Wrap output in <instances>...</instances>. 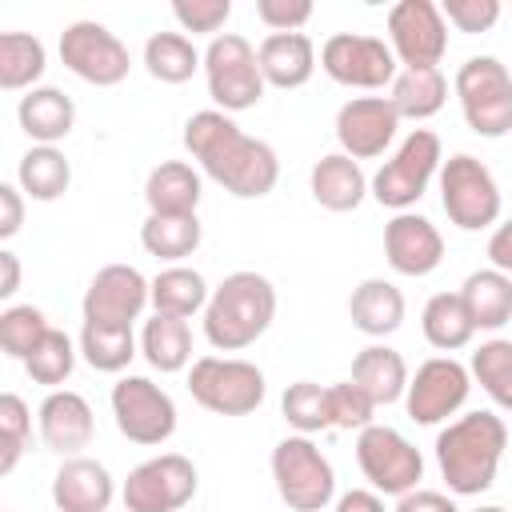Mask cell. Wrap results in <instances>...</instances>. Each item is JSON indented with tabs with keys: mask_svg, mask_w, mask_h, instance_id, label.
Instances as JSON below:
<instances>
[{
	"mask_svg": "<svg viewBox=\"0 0 512 512\" xmlns=\"http://www.w3.org/2000/svg\"><path fill=\"white\" fill-rule=\"evenodd\" d=\"M148 304H152V280H144L140 268H132V264H104L92 276V284L84 288L80 312H84L88 324L132 328Z\"/></svg>",
	"mask_w": 512,
	"mask_h": 512,
	"instance_id": "cell-17",
	"label": "cell"
},
{
	"mask_svg": "<svg viewBox=\"0 0 512 512\" xmlns=\"http://www.w3.org/2000/svg\"><path fill=\"white\" fill-rule=\"evenodd\" d=\"M356 464H360L364 480L372 484V492L396 496V500L404 492L420 488V480H424L420 448L388 424H368L364 432H356Z\"/></svg>",
	"mask_w": 512,
	"mask_h": 512,
	"instance_id": "cell-10",
	"label": "cell"
},
{
	"mask_svg": "<svg viewBox=\"0 0 512 512\" xmlns=\"http://www.w3.org/2000/svg\"><path fill=\"white\" fill-rule=\"evenodd\" d=\"M48 68V52L32 32H0V88L32 92Z\"/></svg>",
	"mask_w": 512,
	"mask_h": 512,
	"instance_id": "cell-34",
	"label": "cell"
},
{
	"mask_svg": "<svg viewBox=\"0 0 512 512\" xmlns=\"http://www.w3.org/2000/svg\"><path fill=\"white\" fill-rule=\"evenodd\" d=\"M60 60L72 76L96 88H116L132 68L128 44L100 20H72L60 32Z\"/></svg>",
	"mask_w": 512,
	"mask_h": 512,
	"instance_id": "cell-11",
	"label": "cell"
},
{
	"mask_svg": "<svg viewBox=\"0 0 512 512\" xmlns=\"http://www.w3.org/2000/svg\"><path fill=\"white\" fill-rule=\"evenodd\" d=\"M440 12L456 32L476 36V32H488L500 20V0H444Z\"/></svg>",
	"mask_w": 512,
	"mask_h": 512,
	"instance_id": "cell-45",
	"label": "cell"
},
{
	"mask_svg": "<svg viewBox=\"0 0 512 512\" xmlns=\"http://www.w3.org/2000/svg\"><path fill=\"white\" fill-rule=\"evenodd\" d=\"M332 512H388L384 508V496L372 492V488H352L344 496H336V508Z\"/></svg>",
	"mask_w": 512,
	"mask_h": 512,
	"instance_id": "cell-50",
	"label": "cell"
},
{
	"mask_svg": "<svg viewBox=\"0 0 512 512\" xmlns=\"http://www.w3.org/2000/svg\"><path fill=\"white\" fill-rule=\"evenodd\" d=\"M400 116L388 96H352L336 112V140L340 152L352 160H376L396 140Z\"/></svg>",
	"mask_w": 512,
	"mask_h": 512,
	"instance_id": "cell-18",
	"label": "cell"
},
{
	"mask_svg": "<svg viewBox=\"0 0 512 512\" xmlns=\"http://www.w3.org/2000/svg\"><path fill=\"white\" fill-rule=\"evenodd\" d=\"M396 64L400 60L392 56V48L380 36L336 32L320 44V68L328 72V80H336L344 88H360V92L392 88V80L400 76Z\"/></svg>",
	"mask_w": 512,
	"mask_h": 512,
	"instance_id": "cell-13",
	"label": "cell"
},
{
	"mask_svg": "<svg viewBox=\"0 0 512 512\" xmlns=\"http://www.w3.org/2000/svg\"><path fill=\"white\" fill-rule=\"evenodd\" d=\"M136 352H140V340H136L132 328L88 324L84 320V328H80V356L88 360V368H96V372H124Z\"/></svg>",
	"mask_w": 512,
	"mask_h": 512,
	"instance_id": "cell-37",
	"label": "cell"
},
{
	"mask_svg": "<svg viewBox=\"0 0 512 512\" xmlns=\"http://www.w3.org/2000/svg\"><path fill=\"white\" fill-rule=\"evenodd\" d=\"M200 216H156L148 212V220L140 224V244L148 256L156 260H168V264H180L184 256H192L200 248Z\"/></svg>",
	"mask_w": 512,
	"mask_h": 512,
	"instance_id": "cell-36",
	"label": "cell"
},
{
	"mask_svg": "<svg viewBox=\"0 0 512 512\" xmlns=\"http://www.w3.org/2000/svg\"><path fill=\"white\" fill-rule=\"evenodd\" d=\"M272 480L280 500L292 512H320L336 496V472L332 460L316 448L312 436H284L272 448Z\"/></svg>",
	"mask_w": 512,
	"mask_h": 512,
	"instance_id": "cell-8",
	"label": "cell"
},
{
	"mask_svg": "<svg viewBox=\"0 0 512 512\" xmlns=\"http://www.w3.org/2000/svg\"><path fill=\"white\" fill-rule=\"evenodd\" d=\"M76 352H80V344H72L68 332L48 328V336H44V340L36 344V352L24 360V372H28L36 384H44L48 392H56V388L72 376V368H76Z\"/></svg>",
	"mask_w": 512,
	"mask_h": 512,
	"instance_id": "cell-40",
	"label": "cell"
},
{
	"mask_svg": "<svg viewBox=\"0 0 512 512\" xmlns=\"http://www.w3.org/2000/svg\"><path fill=\"white\" fill-rule=\"evenodd\" d=\"M468 512H508V508H500V504H480V508H468Z\"/></svg>",
	"mask_w": 512,
	"mask_h": 512,
	"instance_id": "cell-52",
	"label": "cell"
},
{
	"mask_svg": "<svg viewBox=\"0 0 512 512\" xmlns=\"http://www.w3.org/2000/svg\"><path fill=\"white\" fill-rule=\"evenodd\" d=\"M488 264L496 272L512 276V216L492 228V236H488Z\"/></svg>",
	"mask_w": 512,
	"mask_h": 512,
	"instance_id": "cell-49",
	"label": "cell"
},
{
	"mask_svg": "<svg viewBox=\"0 0 512 512\" xmlns=\"http://www.w3.org/2000/svg\"><path fill=\"white\" fill-rule=\"evenodd\" d=\"M144 68L160 84H184L196 76V68H204V56L184 32H152L144 40Z\"/></svg>",
	"mask_w": 512,
	"mask_h": 512,
	"instance_id": "cell-35",
	"label": "cell"
},
{
	"mask_svg": "<svg viewBox=\"0 0 512 512\" xmlns=\"http://www.w3.org/2000/svg\"><path fill=\"white\" fill-rule=\"evenodd\" d=\"M420 328H424V340L436 348V352H460L472 344L476 336V324L460 300V292H436L428 296L424 312H420Z\"/></svg>",
	"mask_w": 512,
	"mask_h": 512,
	"instance_id": "cell-30",
	"label": "cell"
},
{
	"mask_svg": "<svg viewBox=\"0 0 512 512\" xmlns=\"http://www.w3.org/2000/svg\"><path fill=\"white\" fill-rule=\"evenodd\" d=\"M440 164H444L440 136L432 128H412L400 140V148L368 180V196L392 212H408L428 192V184L440 176Z\"/></svg>",
	"mask_w": 512,
	"mask_h": 512,
	"instance_id": "cell-4",
	"label": "cell"
},
{
	"mask_svg": "<svg viewBox=\"0 0 512 512\" xmlns=\"http://www.w3.org/2000/svg\"><path fill=\"white\" fill-rule=\"evenodd\" d=\"M384 256L392 272L400 276H432L444 260V236L440 228L420 212H396L384 224Z\"/></svg>",
	"mask_w": 512,
	"mask_h": 512,
	"instance_id": "cell-19",
	"label": "cell"
},
{
	"mask_svg": "<svg viewBox=\"0 0 512 512\" xmlns=\"http://www.w3.org/2000/svg\"><path fill=\"white\" fill-rule=\"evenodd\" d=\"M404 312H408L404 292H400L392 280H384V276L360 280V284L352 288V296H348V316H352V324H356L364 336H372V340L392 336V332L404 324Z\"/></svg>",
	"mask_w": 512,
	"mask_h": 512,
	"instance_id": "cell-24",
	"label": "cell"
},
{
	"mask_svg": "<svg viewBox=\"0 0 512 512\" xmlns=\"http://www.w3.org/2000/svg\"><path fill=\"white\" fill-rule=\"evenodd\" d=\"M112 500L116 480L92 456H68L52 476V504L60 512H108Z\"/></svg>",
	"mask_w": 512,
	"mask_h": 512,
	"instance_id": "cell-21",
	"label": "cell"
},
{
	"mask_svg": "<svg viewBox=\"0 0 512 512\" xmlns=\"http://www.w3.org/2000/svg\"><path fill=\"white\" fill-rule=\"evenodd\" d=\"M172 16L184 32H200V36H220V28L232 16V0H176Z\"/></svg>",
	"mask_w": 512,
	"mask_h": 512,
	"instance_id": "cell-44",
	"label": "cell"
},
{
	"mask_svg": "<svg viewBox=\"0 0 512 512\" xmlns=\"http://www.w3.org/2000/svg\"><path fill=\"white\" fill-rule=\"evenodd\" d=\"M276 320V288L264 272H228L204 308V340L216 352H240L256 344Z\"/></svg>",
	"mask_w": 512,
	"mask_h": 512,
	"instance_id": "cell-3",
	"label": "cell"
},
{
	"mask_svg": "<svg viewBox=\"0 0 512 512\" xmlns=\"http://www.w3.org/2000/svg\"><path fill=\"white\" fill-rule=\"evenodd\" d=\"M408 380H412V372H408L404 356L396 348H388V344H368V348H360L352 356V384L364 388L376 408L404 400Z\"/></svg>",
	"mask_w": 512,
	"mask_h": 512,
	"instance_id": "cell-26",
	"label": "cell"
},
{
	"mask_svg": "<svg viewBox=\"0 0 512 512\" xmlns=\"http://www.w3.org/2000/svg\"><path fill=\"white\" fill-rule=\"evenodd\" d=\"M468 372H472V380L488 392V400H492L496 408L512 412V340H504V336L484 340V344L472 352Z\"/></svg>",
	"mask_w": 512,
	"mask_h": 512,
	"instance_id": "cell-38",
	"label": "cell"
},
{
	"mask_svg": "<svg viewBox=\"0 0 512 512\" xmlns=\"http://www.w3.org/2000/svg\"><path fill=\"white\" fill-rule=\"evenodd\" d=\"M468 392H472V372L452 356H432L408 380V392H404L408 420L440 424V420H448L464 408Z\"/></svg>",
	"mask_w": 512,
	"mask_h": 512,
	"instance_id": "cell-16",
	"label": "cell"
},
{
	"mask_svg": "<svg viewBox=\"0 0 512 512\" xmlns=\"http://www.w3.org/2000/svg\"><path fill=\"white\" fill-rule=\"evenodd\" d=\"M188 392L200 408L216 416H248L264 404L268 380L252 360L240 356H200L188 368Z\"/></svg>",
	"mask_w": 512,
	"mask_h": 512,
	"instance_id": "cell-7",
	"label": "cell"
},
{
	"mask_svg": "<svg viewBox=\"0 0 512 512\" xmlns=\"http://www.w3.org/2000/svg\"><path fill=\"white\" fill-rule=\"evenodd\" d=\"M280 412L284 420L300 432V436H316L324 428H332V408H328V388L316 380H296L284 388L280 396Z\"/></svg>",
	"mask_w": 512,
	"mask_h": 512,
	"instance_id": "cell-39",
	"label": "cell"
},
{
	"mask_svg": "<svg viewBox=\"0 0 512 512\" xmlns=\"http://www.w3.org/2000/svg\"><path fill=\"white\" fill-rule=\"evenodd\" d=\"M200 488V472L180 452H160L136 464L120 488L124 512H180Z\"/></svg>",
	"mask_w": 512,
	"mask_h": 512,
	"instance_id": "cell-12",
	"label": "cell"
},
{
	"mask_svg": "<svg viewBox=\"0 0 512 512\" xmlns=\"http://www.w3.org/2000/svg\"><path fill=\"white\" fill-rule=\"evenodd\" d=\"M308 188H312V200L328 212H356L368 196V176L360 168V160L344 156V152H328L312 164V176H308Z\"/></svg>",
	"mask_w": 512,
	"mask_h": 512,
	"instance_id": "cell-23",
	"label": "cell"
},
{
	"mask_svg": "<svg viewBox=\"0 0 512 512\" xmlns=\"http://www.w3.org/2000/svg\"><path fill=\"white\" fill-rule=\"evenodd\" d=\"M268 88H304L316 72V44L308 32H268L256 48Z\"/></svg>",
	"mask_w": 512,
	"mask_h": 512,
	"instance_id": "cell-22",
	"label": "cell"
},
{
	"mask_svg": "<svg viewBox=\"0 0 512 512\" xmlns=\"http://www.w3.org/2000/svg\"><path fill=\"white\" fill-rule=\"evenodd\" d=\"M24 228V192L20 184H0V240H12Z\"/></svg>",
	"mask_w": 512,
	"mask_h": 512,
	"instance_id": "cell-47",
	"label": "cell"
},
{
	"mask_svg": "<svg viewBox=\"0 0 512 512\" xmlns=\"http://www.w3.org/2000/svg\"><path fill=\"white\" fill-rule=\"evenodd\" d=\"M388 100H392L400 120H428L448 100V76L440 68H404L392 80Z\"/></svg>",
	"mask_w": 512,
	"mask_h": 512,
	"instance_id": "cell-31",
	"label": "cell"
},
{
	"mask_svg": "<svg viewBox=\"0 0 512 512\" xmlns=\"http://www.w3.org/2000/svg\"><path fill=\"white\" fill-rule=\"evenodd\" d=\"M140 356L156 372H184L188 360H192V328H188V320L164 316V312H156L152 320H144Z\"/></svg>",
	"mask_w": 512,
	"mask_h": 512,
	"instance_id": "cell-33",
	"label": "cell"
},
{
	"mask_svg": "<svg viewBox=\"0 0 512 512\" xmlns=\"http://www.w3.org/2000/svg\"><path fill=\"white\" fill-rule=\"evenodd\" d=\"M16 120H20V128L32 144H56L76 128V104H72L68 92H60L52 84H40V88L20 96Z\"/></svg>",
	"mask_w": 512,
	"mask_h": 512,
	"instance_id": "cell-25",
	"label": "cell"
},
{
	"mask_svg": "<svg viewBox=\"0 0 512 512\" xmlns=\"http://www.w3.org/2000/svg\"><path fill=\"white\" fill-rule=\"evenodd\" d=\"M28 436H32V412H28L24 396L4 392L0 396V476H8L20 464Z\"/></svg>",
	"mask_w": 512,
	"mask_h": 512,
	"instance_id": "cell-42",
	"label": "cell"
},
{
	"mask_svg": "<svg viewBox=\"0 0 512 512\" xmlns=\"http://www.w3.org/2000/svg\"><path fill=\"white\" fill-rule=\"evenodd\" d=\"M436 180H440V204L460 232H484V228L500 224L504 200H500V184L484 160H476L472 152H456L440 164Z\"/></svg>",
	"mask_w": 512,
	"mask_h": 512,
	"instance_id": "cell-6",
	"label": "cell"
},
{
	"mask_svg": "<svg viewBox=\"0 0 512 512\" xmlns=\"http://www.w3.org/2000/svg\"><path fill=\"white\" fill-rule=\"evenodd\" d=\"M204 80H208V96L220 112H244L256 108L264 100V72L256 60V48L236 36V32H220L216 40H208L204 48Z\"/></svg>",
	"mask_w": 512,
	"mask_h": 512,
	"instance_id": "cell-9",
	"label": "cell"
},
{
	"mask_svg": "<svg viewBox=\"0 0 512 512\" xmlns=\"http://www.w3.org/2000/svg\"><path fill=\"white\" fill-rule=\"evenodd\" d=\"M112 416L124 440L156 448L176 432V400L148 376H120L112 384Z\"/></svg>",
	"mask_w": 512,
	"mask_h": 512,
	"instance_id": "cell-14",
	"label": "cell"
},
{
	"mask_svg": "<svg viewBox=\"0 0 512 512\" xmlns=\"http://www.w3.org/2000/svg\"><path fill=\"white\" fill-rule=\"evenodd\" d=\"M200 196H204V184L188 160H164L148 172L144 200H148V212L156 216H192L200 208Z\"/></svg>",
	"mask_w": 512,
	"mask_h": 512,
	"instance_id": "cell-27",
	"label": "cell"
},
{
	"mask_svg": "<svg viewBox=\"0 0 512 512\" xmlns=\"http://www.w3.org/2000/svg\"><path fill=\"white\" fill-rule=\"evenodd\" d=\"M452 92L476 136L500 140L512 132V72L496 56H468L452 76Z\"/></svg>",
	"mask_w": 512,
	"mask_h": 512,
	"instance_id": "cell-5",
	"label": "cell"
},
{
	"mask_svg": "<svg viewBox=\"0 0 512 512\" xmlns=\"http://www.w3.org/2000/svg\"><path fill=\"white\" fill-rule=\"evenodd\" d=\"M392 512H460L456 500L448 492H432V488H412L396 500Z\"/></svg>",
	"mask_w": 512,
	"mask_h": 512,
	"instance_id": "cell-48",
	"label": "cell"
},
{
	"mask_svg": "<svg viewBox=\"0 0 512 512\" xmlns=\"http://www.w3.org/2000/svg\"><path fill=\"white\" fill-rule=\"evenodd\" d=\"M16 184H20L24 196H32L40 204H52V200H60L68 192L72 164L56 144H32L16 164Z\"/></svg>",
	"mask_w": 512,
	"mask_h": 512,
	"instance_id": "cell-29",
	"label": "cell"
},
{
	"mask_svg": "<svg viewBox=\"0 0 512 512\" xmlns=\"http://www.w3.org/2000/svg\"><path fill=\"white\" fill-rule=\"evenodd\" d=\"M388 48L404 68H440L448 52V20L432 0H400L388 8Z\"/></svg>",
	"mask_w": 512,
	"mask_h": 512,
	"instance_id": "cell-15",
	"label": "cell"
},
{
	"mask_svg": "<svg viewBox=\"0 0 512 512\" xmlns=\"http://www.w3.org/2000/svg\"><path fill=\"white\" fill-rule=\"evenodd\" d=\"M8 512H12V508H8Z\"/></svg>",
	"mask_w": 512,
	"mask_h": 512,
	"instance_id": "cell-53",
	"label": "cell"
},
{
	"mask_svg": "<svg viewBox=\"0 0 512 512\" xmlns=\"http://www.w3.org/2000/svg\"><path fill=\"white\" fill-rule=\"evenodd\" d=\"M328 408H332V428H344V432H364L368 424H376V404L364 388H356L352 380H340V384H328Z\"/></svg>",
	"mask_w": 512,
	"mask_h": 512,
	"instance_id": "cell-43",
	"label": "cell"
},
{
	"mask_svg": "<svg viewBox=\"0 0 512 512\" xmlns=\"http://www.w3.org/2000/svg\"><path fill=\"white\" fill-rule=\"evenodd\" d=\"M256 16L268 32H300L312 20V0H256Z\"/></svg>",
	"mask_w": 512,
	"mask_h": 512,
	"instance_id": "cell-46",
	"label": "cell"
},
{
	"mask_svg": "<svg viewBox=\"0 0 512 512\" xmlns=\"http://www.w3.org/2000/svg\"><path fill=\"white\" fill-rule=\"evenodd\" d=\"M208 296H212L208 280L188 264H168L152 276V308L164 316L188 320V316L208 308Z\"/></svg>",
	"mask_w": 512,
	"mask_h": 512,
	"instance_id": "cell-32",
	"label": "cell"
},
{
	"mask_svg": "<svg viewBox=\"0 0 512 512\" xmlns=\"http://www.w3.org/2000/svg\"><path fill=\"white\" fill-rule=\"evenodd\" d=\"M48 328L52 324L36 304H8L0 312V348H4V356L24 364L36 352V344L48 336Z\"/></svg>",
	"mask_w": 512,
	"mask_h": 512,
	"instance_id": "cell-41",
	"label": "cell"
},
{
	"mask_svg": "<svg viewBox=\"0 0 512 512\" xmlns=\"http://www.w3.org/2000/svg\"><path fill=\"white\" fill-rule=\"evenodd\" d=\"M508 448V428L496 412H464L436 436V464L452 496H480L496 484Z\"/></svg>",
	"mask_w": 512,
	"mask_h": 512,
	"instance_id": "cell-2",
	"label": "cell"
},
{
	"mask_svg": "<svg viewBox=\"0 0 512 512\" xmlns=\"http://www.w3.org/2000/svg\"><path fill=\"white\" fill-rule=\"evenodd\" d=\"M36 416H40V440L48 452H60L68 460V456H84V448L92 444L96 416L80 392H72V388L48 392Z\"/></svg>",
	"mask_w": 512,
	"mask_h": 512,
	"instance_id": "cell-20",
	"label": "cell"
},
{
	"mask_svg": "<svg viewBox=\"0 0 512 512\" xmlns=\"http://www.w3.org/2000/svg\"><path fill=\"white\" fill-rule=\"evenodd\" d=\"M20 288V256L12 248H0V300H12Z\"/></svg>",
	"mask_w": 512,
	"mask_h": 512,
	"instance_id": "cell-51",
	"label": "cell"
},
{
	"mask_svg": "<svg viewBox=\"0 0 512 512\" xmlns=\"http://www.w3.org/2000/svg\"><path fill=\"white\" fill-rule=\"evenodd\" d=\"M460 300H464L476 332H496L512 320V276H504L496 268L468 272L460 284Z\"/></svg>",
	"mask_w": 512,
	"mask_h": 512,
	"instance_id": "cell-28",
	"label": "cell"
},
{
	"mask_svg": "<svg viewBox=\"0 0 512 512\" xmlns=\"http://www.w3.org/2000/svg\"><path fill=\"white\" fill-rule=\"evenodd\" d=\"M184 148L188 156L212 176L228 196L236 200H260L280 180V156L272 144L248 136L228 112L204 108L192 112L184 124Z\"/></svg>",
	"mask_w": 512,
	"mask_h": 512,
	"instance_id": "cell-1",
	"label": "cell"
}]
</instances>
